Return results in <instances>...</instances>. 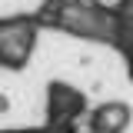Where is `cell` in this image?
I'll list each match as a JSON object with an SVG mask.
<instances>
[{
  "mask_svg": "<svg viewBox=\"0 0 133 133\" xmlns=\"http://www.w3.org/2000/svg\"><path fill=\"white\" fill-rule=\"evenodd\" d=\"M130 123V110L123 103H103L90 113V133H120Z\"/></svg>",
  "mask_w": 133,
  "mask_h": 133,
  "instance_id": "obj_2",
  "label": "cell"
},
{
  "mask_svg": "<svg viewBox=\"0 0 133 133\" xmlns=\"http://www.w3.org/2000/svg\"><path fill=\"white\" fill-rule=\"evenodd\" d=\"M130 73H133V53H130Z\"/></svg>",
  "mask_w": 133,
  "mask_h": 133,
  "instance_id": "obj_4",
  "label": "cell"
},
{
  "mask_svg": "<svg viewBox=\"0 0 133 133\" xmlns=\"http://www.w3.org/2000/svg\"><path fill=\"white\" fill-rule=\"evenodd\" d=\"M47 113H50V127H70L73 120H80L83 113V97L66 87V83H53L50 87V103H47Z\"/></svg>",
  "mask_w": 133,
  "mask_h": 133,
  "instance_id": "obj_1",
  "label": "cell"
},
{
  "mask_svg": "<svg viewBox=\"0 0 133 133\" xmlns=\"http://www.w3.org/2000/svg\"><path fill=\"white\" fill-rule=\"evenodd\" d=\"M10 133H57V130H10Z\"/></svg>",
  "mask_w": 133,
  "mask_h": 133,
  "instance_id": "obj_3",
  "label": "cell"
}]
</instances>
